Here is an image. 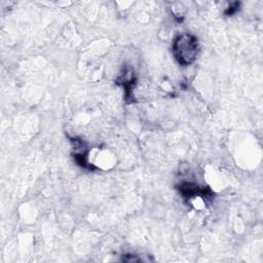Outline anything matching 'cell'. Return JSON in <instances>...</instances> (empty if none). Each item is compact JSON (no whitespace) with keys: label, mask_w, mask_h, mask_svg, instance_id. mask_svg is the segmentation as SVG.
<instances>
[{"label":"cell","mask_w":263,"mask_h":263,"mask_svg":"<svg viewBox=\"0 0 263 263\" xmlns=\"http://www.w3.org/2000/svg\"><path fill=\"white\" fill-rule=\"evenodd\" d=\"M198 48L196 37L189 33L179 34L173 41V54L181 66L191 65L197 58Z\"/></svg>","instance_id":"obj_1"}]
</instances>
